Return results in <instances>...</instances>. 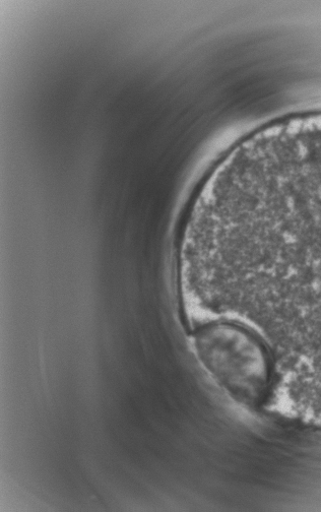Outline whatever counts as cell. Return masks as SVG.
Listing matches in <instances>:
<instances>
[{"label":"cell","mask_w":321,"mask_h":512,"mask_svg":"<svg viewBox=\"0 0 321 512\" xmlns=\"http://www.w3.org/2000/svg\"><path fill=\"white\" fill-rule=\"evenodd\" d=\"M202 270L278 338L321 358V142L264 159L222 186Z\"/></svg>","instance_id":"cell-1"},{"label":"cell","mask_w":321,"mask_h":512,"mask_svg":"<svg viewBox=\"0 0 321 512\" xmlns=\"http://www.w3.org/2000/svg\"><path fill=\"white\" fill-rule=\"evenodd\" d=\"M191 345L206 371L239 403H261L268 396L272 358L249 329L229 322L207 324L194 330Z\"/></svg>","instance_id":"cell-2"}]
</instances>
